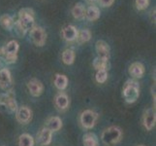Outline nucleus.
<instances>
[{
  "instance_id": "nucleus-1",
  "label": "nucleus",
  "mask_w": 156,
  "mask_h": 146,
  "mask_svg": "<svg viewBox=\"0 0 156 146\" xmlns=\"http://www.w3.org/2000/svg\"><path fill=\"white\" fill-rule=\"evenodd\" d=\"M18 30L21 34H25L35 26V15L34 11L30 8H23L19 12V21L17 23Z\"/></svg>"
},
{
  "instance_id": "nucleus-2",
  "label": "nucleus",
  "mask_w": 156,
  "mask_h": 146,
  "mask_svg": "<svg viewBox=\"0 0 156 146\" xmlns=\"http://www.w3.org/2000/svg\"><path fill=\"white\" fill-rule=\"evenodd\" d=\"M140 95L139 84L134 80H128L123 87V96L128 103L135 102Z\"/></svg>"
},
{
  "instance_id": "nucleus-3",
  "label": "nucleus",
  "mask_w": 156,
  "mask_h": 146,
  "mask_svg": "<svg viewBox=\"0 0 156 146\" xmlns=\"http://www.w3.org/2000/svg\"><path fill=\"white\" fill-rule=\"evenodd\" d=\"M122 133L117 127H110L102 133V141L106 145H115L121 139Z\"/></svg>"
},
{
  "instance_id": "nucleus-4",
  "label": "nucleus",
  "mask_w": 156,
  "mask_h": 146,
  "mask_svg": "<svg viewBox=\"0 0 156 146\" xmlns=\"http://www.w3.org/2000/svg\"><path fill=\"white\" fill-rule=\"evenodd\" d=\"M98 120V114L92 110H84L80 117V122L84 129H92Z\"/></svg>"
},
{
  "instance_id": "nucleus-5",
  "label": "nucleus",
  "mask_w": 156,
  "mask_h": 146,
  "mask_svg": "<svg viewBox=\"0 0 156 146\" xmlns=\"http://www.w3.org/2000/svg\"><path fill=\"white\" fill-rule=\"evenodd\" d=\"M0 105L5 106L10 112H16L18 110V103L12 92L0 94Z\"/></svg>"
},
{
  "instance_id": "nucleus-6",
  "label": "nucleus",
  "mask_w": 156,
  "mask_h": 146,
  "mask_svg": "<svg viewBox=\"0 0 156 146\" xmlns=\"http://www.w3.org/2000/svg\"><path fill=\"white\" fill-rule=\"evenodd\" d=\"M30 38L36 46L43 47L47 41V33L41 26H34L30 31Z\"/></svg>"
},
{
  "instance_id": "nucleus-7",
  "label": "nucleus",
  "mask_w": 156,
  "mask_h": 146,
  "mask_svg": "<svg viewBox=\"0 0 156 146\" xmlns=\"http://www.w3.org/2000/svg\"><path fill=\"white\" fill-rule=\"evenodd\" d=\"M13 78L8 68L0 69V88L5 92H12L13 90Z\"/></svg>"
},
{
  "instance_id": "nucleus-8",
  "label": "nucleus",
  "mask_w": 156,
  "mask_h": 146,
  "mask_svg": "<svg viewBox=\"0 0 156 146\" xmlns=\"http://www.w3.org/2000/svg\"><path fill=\"white\" fill-rule=\"evenodd\" d=\"M27 89L33 96H40L44 92V85L40 80L32 78L27 83Z\"/></svg>"
},
{
  "instance_id": "nucleus-9",
  "label": "nucleus",
  "mask_w": 156,
  "mask_h": 146,
  "mask_svg": "<svg viewBox=\"0 0 156 146\" xmlns=\"http://www.w3.org/2000/svg\"><path fill=\"white\" fill-rule=\"evenodd\" d=\"M95 49L96 53H97L98 58L102 59H106L109 61L110 58V46L108 45V43L104 40H98L95 43Z\"/></svg>"
},
{
  "instance_id": "nucleus-10",
  "label": "nucleus",
  "mask_w": 156,
  "mask_h": 146,
  "mask_svg": "<svg viewBox=\"0 0 156 146\" xmlns=\"http://www.w3.org/2000/svg\"><path fill=\"white\" fill-rule=\"evenodd\" d=\"M16 118L20 124H27L30 122L32 118V111L27 106H21L17 110Z\"/></svg>"
},
{
  "instance_id": "nucleus-11",
  "label": "nucleus",
  "mask_w": 156,
  "mask_h": 146,
  "mask_svg": "<svg viewBox=\"0 0 156 146\" xmlns=\"http://www.w3.org/2000/svg\"><path fill=\"white\" fill-rule=\"evenodd\" d=\"M143 123L144 126L147 131H151L153 127L155 126V111L153 108H148V109L144 112L143 117Z\"/></svg>"
},
{
  "instance_id": "nucleus-12",
  "label": "nucleus",
  "mask_w": 156,
  "mask_h": 146,
  "mask_svg": "<svg viewBox=\"0 0 156 146\" xmlns=\"http://www.w3.org/2000/svg\"><path fill=\"white\" fill-rule=\"evenodd\" d=\"M51 137L52 132L48 128H44L37 134V141L42 146H47L51 142Z\"/></svg>"
},
{
  "instance_id": "nucleus-13",
  "label": "nucleus",
  "mask_w": 156,
  "mask_h": 146,
  "mask_svg": "<svg viewBox=\"0 0 156 146\" xmlns=\"http://www.w3.org/2000/svg\"><path fill=\"white\" fill-rule=\"evenodd\" d=\"M78 32H79L78 29L75 28L74 25L69 24L62 29V37H63V39H65L66 41L72 42L77 39Z\"/></svg>"
},
{
  "instance_id": "nucleus-14",
  "label": "nucleus",
  "mask_w": 156,
  "mask_h": 146,
  "mask_svg": "<svg viewBox=\"0 0 156 146\" xmlns=\"http://www.w3.org/2000/svg\"><path fill=\"white\" fill-rule=\"evenodd\" d=\"M129 74L134 78H142L144 74V66L141 62H133L129 67Z\"/></svg>"
},
{
  "instance_id": "nucleus-15",
  "label": "nucleus",
  "mask_w": 156,
  "mask_h": 146,
  "mask_svg": "<svg viewBox=\"0 0 156 146\" xmlns=\"http://www.w3.org/2000/svg\"><path fill=\"white\" fill-rule=\"evenodd\" d=\"M19 49H20L19 43L16 40H11L7 43V45L3 48L4 56H16V55H18Z\"/></svg>"
},
{
  "instance_id": "nucleus-16",
  "label": "nucleus",
  "mask_w": 156,
  "mask_h": 146,
  "mask_svg": "<svg viewBox=\"0 0 156 146\" xmlns=\"http://www.w3.org/2000/svg\"><path fill=\"white\" fill-rule=\"evenodd\" d=\"M55 105L58 109L65 110L69 106V97L66 94L59 93L55 96Z\"/></svg>"
},
{
  "instance_id": "nucleus-17",
  "label": "nucleus",
  "mask_w": 156,
  "mask_h": 146,
  "mask_svg": "<svg viewBox=\"0 0 156 146\" xmlns=\"http://www.w3.org/2000/svg\"><path fill=\"white\" fill-rule=\"evenodd\" d=\"M62 127V121L61 119L57 116H52L48 119L47 121V127L51 132H57L61 129Z\"/></svg>"
},
{
  "instance_id": "nucleus-18",
  "label": "nucleus",
  "mask_w": 156,
  "mask_h": 146,
  "mask_svg": "<svg viewBox=\"0 0 156 146\" xmlns=\"http://www.w3.org/2000/svg\"><path fill=\"white\" fill-rule=\"evenodd\" d=\"M0 24L1 26L6 30H11L13 29V28L15 26V21L14 19L11 17L8 14H4L0 17Z\"/></svg>"
},
{
  "instance_id": "nucleus-19",
  "label": "nucleus",
  "mask_w": 156,
  "mask_h": 146,
  "mask_svg": "<svg viewBox=\"0 0 156 146\" xmlns=\"http://www.w3.org/2000/svg\"><path fill=\"white\" fill-rule=\"evenodd\" d=\"M100 9L97 6H89L87 10L85 11V17L90 21H97L100 18Z\"/></svg>"
},
{
  "instance_id": "nucleus-20",
  "label": "nucleus",
  "mask_w": 156,
  "mask_h": 146,
  "mask_svg": "<svg viewBox=\"0 0 156 146\" xmlns=\"http://www.w3.org/2000/svg\"><path fill=\"white\" fill-rule=\"evenodd\" d=\"M83 146H99L98 137L93 133H87L83 136Z\"/></svg>"
},
{
  "instance_id": "nucleus-21",
  "label": "nucleus",
  "mask_w": 156,
  "mask_h": 146,
  "mask_svg": "<svg viewBox=\"0 0 156 146\" xmlns=\"http://www.w3.org/2000/svg\"><path fill=\"white\" fill-rule=\"evenodd\" d=\"M55 86L60 91H63L68 86V78L64 74H56L55 78Z\"/></svg>"
},
{
  "instance_id": "nucleus-22",
  "label": "nucleus",
  "mask_w": 156,
  "mask_h": 146,
  "mask_svg": "<svg viewBox=\"0 0 156 146\" xmlns=\"http://www.w3.org/2000/svg\"><path fill=\"white\" fill-rule=\"evenodd\" d=\"M72 15L75 19L82 20L85 17V8L83 3H77L72 8Z\"/></svg>"
},
{
  "instance_id": "nucleus-23",
  "label": "nucleus",
  "mask_w": 156,
  "mask_h": 146,
  "mask_svg": "<svg viewBox=\"0 0 156 146\" xmlns=\"http://www.w3.org/2000/svg\"><path fill=\"white\" fill-rule=\"evenodd\" d=\"M75 58H76V55H75V52L71 49H67L63 53H62V62L67 64V66H70V64H73L75 62Z\"/></svg>"
},
{
  "instance_id": "nucleus-24",
  "label": "nucleus",
  "mask_w": 156,
  "mask_h": 146,
  "mask_svg": "<svg viewBox=\"0 0 156 146\" xmlns=\"http://www.w3.org/2000/svg\"><path fill=\"white\" fill-rule=\"evenodd\" d=\"M19 146H34V139L29 133H23L19 137Z\"/></svg>"
},
{
  "instance_id": "nucleus-25",
  "label": "nucleus",
  "mask_w": 156,
  "mask_h": 146,
  "mask_svg": "<svg viewBox=\"0 0 156 146\" xmlns=\"http://www.w3.org/2000/svg\"><path fill=\"white\" fill-rule=\"evenodd\" d=\"M91 39V32L88 29H83L78 32L77 40L79 43H85Z\"/></svg>"
},
{
  "instance_id": "nucleus-26",
  "label": "nucleus",
  "mask_w": 156,
  "mask_h": 146,
  "mask_svg": "<svg viewBox=\"0 0 156 146\" xmlns=\"http://www.w3.org/2000/svg\"><path fill=\"white\" fill-rule=\"evenodd\" d=\"M96 81H97L98 83L102 84V83H105L107 79H108V72L106 69H100V70H97V73H96Z\"/></svg>"
},
{
  "instance_id": "nucleus-27",
  "label": "nucleus",
  "mask_w": 156,
  "mask_h": 146,
  "mask_svg": "<svg viewBox=\"0 0 156 146\" xmlns=\"http://www.w3.org/2000/svg\"><path fill=\"white\" fill-rule=\"evenodd\" d=\"M107 64H108V61H106V59H102L98 57L93 61V66L96 70L106 69Z\"/></svg>"
},
{
  "instance_id": "nucleus-28",
  "label": "nucleus",
  "mask_w": 156,
  "mask_h": 146,
  "mask_svg": "<svg viewBox=\"0 0 156 146\" xmlns=\"http://www.w3.org/2000/svg\"><path fill=\"white\" fill-rule=\"evenodd\" d=\"M135 5L139 11L146 10L149 5V0H135Z\"/></svg>"
},
{
  "instance_id": "nucleus-29",
  "label": "nucleus",
  "mask_w": 156,
  "mask_h": 146,
  "mask_svg": "<svg viewBox=\"0 0 156 146\" xmlns=\"http://www.w3.org/2000/svg\"><path fill=\"white\" fill-rule=\"evenodd\" d=\"M99 3L101 4V6L103 7H111L114 4L115 0H98Z\"/></svg>"
},
{
  "instance_id": "nucleus-30",
  "label": "nucleus",
  "mask_w": 156,
  "mask_h": 146,
  "mask_svg": "<svg viewBox=\"0 0 156 146\" xmlns=\"http://www.w3.org/2000/svg\"><path fill=\"white\" fill-rule=\"evenodd\" d=\"M150 16H151V21L155 24V10L151 11V14H150Z\"/></svg>"
},
{
  "instance_id": "nucleus-31",
  "label": "nucleus",
  "mask_w": 156,
  "mask_h": 146,
  "mask_svg": "<svg viewBox=\"0 0 156 146\" xmlns=\"http://www.w3.org/2000/svg\"><path fill=\"white\" fill-rule=\"evenodd\" d=\"M89 1H91V2H96V1H98V0H89Z\"/></svg>"
},
{
  "instance_id": "nucleus-32",
  "label": "nucleus",
  "mask_w": 156,
  "mask_h": 146,
  "mask_svg": "<svg viewBox=\"0 0 156 146\" xmlns=\"http://www.w3.org/2000/svg\"><path fill=\"white\" fill-rule=\"evenodd\" d=\"M139 146H144V145H139Z\"/></svg>"
}]
</instances>
